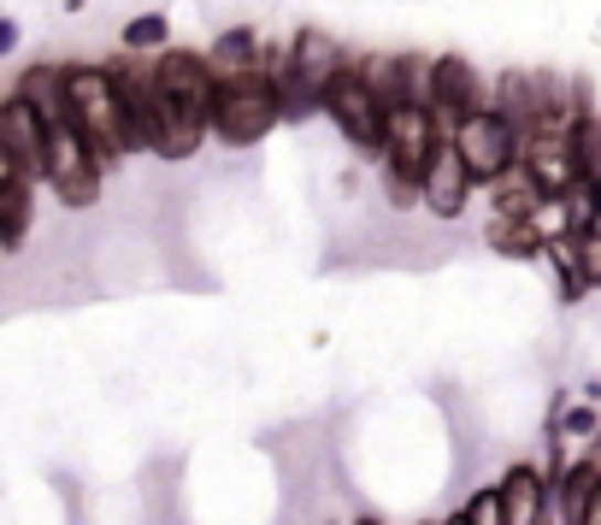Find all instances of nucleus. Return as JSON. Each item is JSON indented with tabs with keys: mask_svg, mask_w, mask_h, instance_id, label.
<instances>
[{
	"mask_svg": "<svg viewBox=\"0 0 601 525\" xmlns=\"http://www.w3.org/2000/svg\"><path fill=\"white\" fill-rule=\"evenodd\" d=\"M65 118H72V130L83 142H89V154L100 160V172L130 154V125H125V107H118V89H112V72H95V65H72L65 72Z\"/></svg>",
	"mask_w": 601,
	"mask_h": 525,
	"instance_id": "nucleus-1",
	"label": "nucleus"
},
{
	"mask_svg": "<svg viewBox=\"0 0 601 525\" xmlns=\"http://www.w3.org/2000/svg\"><path fill=\"white\" fill-rule=\"evenodd\" d=\"M278 89L266 77H236V83H218L213 95V137L230 142V148H248L260 142L271 125H278Z\"/></svg>",
	"mask_w": 601,
	"mask_h": 525,
	"instance_id": "nucleus-2",
	"label": "nucleus"
},
{
	"mask_svg": "<svg viewBox=\"0 0 601 525\" xmlns=\"http://www.w3.org/2000/svg\"><path fill=\"white\" fill-rule=\"evenodd\" d=\"M449 142V130L437 125L431 107H401L389 113V130H384V178H401V183H419L431 178V160L437 148Z\"/></svg>",
	"mask_w": 601,
	"mask_h": 525,
	"instance_id": "nucleus-3",
	"label": "nucleus"
},
{
	"mask_svg": "<svg viewBox=\"0 0 601 525\" xmlns=\"http://www.w3.org/2000/svg\"><path fill=\"white\" fill-rule=\"evenodd\" d=\"M454 154L466 160V172H472V183H495V178H507L513 165L525 160V137L507 125L495 107H484V113H472L466 125L454 130Z\"/></svg>",
	"mask_w": 601,
	"mask_h": 525,
	"instance_id": "nucleus-4",
	"label": "nucleus"
},
{
	"mask_svg": "<svg viewBox=\"0 0 601 525\" xmlns=\"http://www.w3.org/2000/svg\"><path fill=\"white\" fill-rule=\"evenodd\" d=\"M324 113L336 118V130L354 148H377V154H384L389 113H384V100L372 95V83L359 77V65H342V72L331 77V89H324Z\"/></svg>",
	"mask_w": 601,
	"mask_h": 525,
	"instance_id": "nucleus-5",
	"label": "nucleus"
},
{
	"mask_svg": "<svg viewBox=\"0 0 601 525\" xmlns=\"http://www.w3.org/2000/svg\"><path fill=\"white\" fill-rule=\"evenodd\" d=\"M153 83H160V95L178 107L183 118H195V125L213 130V95H218V77L213 65L201 54H189V47H165L160 65H153Z\"/></svg>",
	"mask_w": 601,
	"mask_h": 525,
	"instance_id": "nucleus-6",
	"label": "nucleus"
},
{
	"mask_svg": "<svg viewBox=\"0 0 601 525\" xmlns=\"http://www.w3.org/2000/svg\"><path fill=\"white\" fill-rule=\"evenodd\" d=\"M47 183H54V195L65 207H95V195H100V160L89 154V142L72 125L47 130Z\"/></svg>",
	"mask_w": 601,
	"mask_h": 525,
	"instance_id": "nucleus-7",
	"label": "nucleus"
},
{
	"mask_svg": "<svg viewBox=\"0 0 601 525\" xmlns=\"http://www.w3.org/2000/svg\"><path fill=\"white\" fill-rule=\"evenodd\" d=\"M0 154H7L12 178H24V183L47 178V125H42V113L19 95L0 107Z\"/></svg>",
	"mask_w": 601,
	"mask_h": 525,
	"instance_id": "nucleus-8",
	"label": "nucleus"
},
{
	"mask_svg": "<svg viewBox=\"0 0 601 525\" xmlns=\"http://www.w3.org/2000/svg\"><path fill=\"white\" fill-rule=\"evenodd\" d=\"M431 113H437V125L449 130V137L472 113H484V83H477V72L460 54L431 60Z\"/></svg>",
	"mask_w": 601,
	"mask_h": 525,
	"instance_id": "nucleus-9",
	"label": "nucleus"
},
{
	"mask_svg": "<svg viewBox=\"0 0 601 525\" xmlns=\"http://www.w3.org/2000/svg\"><path fill=\"white\" fill-rule=\"evenodd\" d=\"M525 172L537 178V190L548 195V201H566L578 190V172H572V148H566V137H525Z\"/></svg>",
	"mask_w": 601,
	"mask_h": 525,
	"instance_id": "nucleus-10",
	"label": "nucleus"
},
{
	"mask_svg": "<svg viewBox=\"0 0 601 525\" xmlns=\"http://www.w3.org/2000/svg\"><path fill=\"white\" fill-rule=\"evenodd\" d=\"M466 195H472L466 160L454 154V142H442L437 160H431V178H425V207H431L437 218H460L466 213Z\"/></svg>",
	"mask_w": 601,
	"mask_h": 525,
	"instance_id": "nucleus-11",
	"label": "nucleus"
},
{
	"mask_svg": "<svg viewBox=\"0 0 601 525\" xmlns=\"http://www.w3.org/2000/svg\"><path fill=\"white\" fill-rule=\"evenodd\" d=\"M289 72H296L313 95L331 89V77L342 72V54H336V42L324 36V30H301L296 47H289Z\"/></svg>",
	"mask_w": 601,
	"mask_h": 525,
	"instance_id": "nucleus-12",
	"label": "nucleus"
},
{
	"mask_svg": "<svg viewBox=\"0 0 601 525\" xmlns=\"http://www.w3.org/2000/svg\"><path fill=\"white\" fill-rule=\"evenodd\" d=\"M495 496H502V525H543V472L530 467H513L502 484H495Z\"/></svg>",
	"mask_w": 601,
	"mask_h": 525,
	"instance_id": "nucleus-13",
	"label": "nucleus"
},
{
	"mask_svg": "<svg viewBox=\"0 0 601 525\" xmlns=\"http://www.w3.org/2000/svg\"><path fill=\"white\" fill-rule=\"evenodd\" d=\"M490 201H495V218H537L548 207V195L537 190V178L525 172V165H513L507 178L490 183Z\"/></svg>",
	"mask_w": 601,
	"mask_h": 525,
	"instance_id": "nucleus-14",
	"label": "nucleus"
},
{
	"mask_svg": "<svg viewBox=\"0 0 601 525\" xmlns=\"http://www.w3.org/2000/svg\"><path fill=\"white\" fill-rule=\"evenodd\" d=\"M207 65H213L218 83L260 77V42H254V30H230V36H218V47L207 54Z\"/></svg>",
	"mask_w": 601,
	"mask_h": 525,
	"instance_id": "nucleus-15",
	"label": "nucleus"
},
{
	"mask_svg": "<svg viewBox=\"0 0 601 525\" xmlns=\"http://www.w3.org/2000/svg\"><path fill=\"white\" fill-rule=\"evenodd\" d=\"M490 248L495 254H513V260H525V254H543L555 236H548L543 218H490Z\"/></svg>",
	"mask_w": 601,
	"mask_h": 525,
	"instance_id": "nucleus-16",
	"label": "nucleus"
},
{
	"mask_svg": "<svg viewBox=\"0 0 601 525\" xmlns=\"http://www.w3.org/2000/svg\"><path fill=\"white\" fill-rule=\"evenodd\" d=\"M495 113H502L519 137L537 130V95H530V72H502V77H495Z\"/></svg>",
	"mask_w": 601,
	"mask_h": 525,
	"instance_id": "nucleus-17",
	"label": "nucleus"
},
{
	"mask_svg": "<svg viewBox=\"0 0 601 525\" xmlns=\"http://www.w3.org/2000/svg\"><path fill=\"white\" fill-rule=\"evenodd\" d=\"M30 236V183L24 178H0V248H19Z\"/></svg>",
	"mask_w": 601,
	"mask_h": 525,
	"instance_id": "nucleus-18",
	"label": "nucleus"
},
{
	"mask_svg": "<svg viewBox=\"0 0 601 525\" xmlns=\"http://www.w3.org/2000/svg\"><path fill=\"white\" fill-rule=\"evenodd\" d=\"M566 148H572L578 183H590V178L601 172V125H595V113H578V118H572V130H566Z\"/></svg>",
	"mask_w": 601,
	"mask_h": 525,
	"instance_id": "nucleus-19",
	"label": "nucleus"
},
{
	"mask_svg": "<svg viewBox=\"0 0 601 525\" xmlns=\"http://www.w3.org/2000/svg\"><path fill=\"white\" fill-rule=\"evenodd\" d=\"M595 484H601V467H595V461H578L572 472H566L560 490H566V519H572V525H578V514H583V502H590Z\"/></svg>",
	"mask_w": 601,
	"mask_h": 525,
	"instance_id": "nucleus-20",
	"label": "nucleus"
},
{
	"mask_svg": "<svg viewBox=\"0 0 601 525\" xmlns=\"http://www.w3.org/2000/svg\"><path fill=\"white\" fill-rule=\"evenodd\" d=\"M566 254H572V266L583 272V283H601V231L578 236V243H560Z\"/></svg>",
	"mask_w": 601,
	"mask_h": 525,
	"instance_id": "nucleus-21",
	"label": "nucleus"
},
{
	"mask_svg": "<svg viewBox=\"0 0 601 525\" xmlns=\"http://www.w3.org/2000/svg\"><path fill=\"white\" fill-rule=\"evenodd\" d=\"M160 42H165V19H160V12H148V19L125 24V47H160Z\"/></svg>",
	"mask_w": 601,
	"mask_h": 525,
	"instance_id": "nucleus-22",
	"label": "nucleus"
},
{
	"mask_svg": "<svg viewBox=\"0 0 601 525\" xmlns=\"http://www.w3.org/2000/svg\"><path fill=\"white\" fill-rule=\"evenodd\" d=\"M578 525H601V484L590 490V502H583V514H578Z\"/></svg>",
	"mask_w": 601,
	"mask_h": 525,
	"instance_id": "nucleus-23",
	"label": "nucleus"
},
{
	"mask_svg": "<svg viewBox=\"0 0 601 525\" xmlns=\"http://www.w3.org/2000/svg\"><path fill=\"white\" fill-rule=\"evenodd\" d=\"M12 47H19V24L0 19V54H12Z\"/></svg>",
	"mask_w": 601,
	"mask_h": 525,
	"instance_id": "nucleus-24",
	"label": "nucleus"
},
{
	"mask_svg": "<svg viewBox=\"0 0 601 525\" xmlns=\"http://www.w3.org/2000/svg\"><path fill=\"white\" fill-rule=\"evenodd\" d=\"M0 178H12V165H7V154H0Z\"/></svg>",
	"mask_w": 601,
	"mask_h": 525,
	"instance_id": "nucleus-25",
	"label": "nucleus"
},
{
	"mask_svg": "<svg viewBox=\"0 0 601 525\" xmlns=\"http://www.w3.org/2000/svg\"><path fill=\"white\" fill-rule=\"evenodd\" d=\"M449 525H472V519H466V514H460V519H449Z\"/></svg>",
	"mask_w": 601,
	"mask_h": 525,
	"instance_id": "nucleus-26",
	"label": "nucleus"
},
{
	"mask_svg": "<svg viewBox=\"0 0 601 525\" xmlns=\"http://www.w3.org/2000/svg\"><path fill=\"white\" fill-rule=\"evenodd\" d=\"M0 107H7V100H0Z\"/></svg>",
	"mask_w": 601,
	"mask_h": 525,
	"instance_id": "nucleus-27",
	"label": "nucleus"
}]
</instances>
